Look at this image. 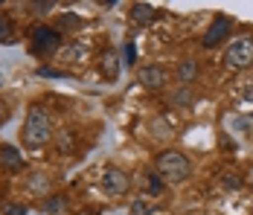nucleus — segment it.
Wrapping results in <instances>:
<instances>
[{"instance_id": "nucleus-3", "label": "nucleus", "mask_w": 253, "mask_h": 215, "mask_svg": "<svg viewBox=\"0 0 253 215\" xmlns=\"http://www.w3.org/2000/svg\"><path fill=\"white\" fill-rule=\"evenodd\" d=\"M61 49V32L55 26L47 24H35L29 29V52L38 58H50Z\"/></svg>"}, {"instance_id": "nucleus-27", "label": "nucleus", "mask_w": 253, "mask_h": 215, "mask_svg": "<svg viewBox=\"0 0 253 215\" xmlns=\"http://www.w3.org/2000/svg\"><path fill=\"white\" fill-rule=\"evenodd\" d=\"M245 102H248V105H253V85H248V87H245Z\"/></svg>"}, {"instance_id": "nucleus-6", "label": "nucleus", "mask_w": 253, "mask_h": 215, "mask_svg": "<svg viewBox=\"0 0 253 215\" xmlns=\"http://www.w3.org/2000/svg\"><path fill=\"white\" fill-rule=\"evenodd\" d=\"M230 26H233V21H230L227 15H215V18H212V24L207 26V32H204L201 44H204L207 49L218 47V44H221V41L230 35Z\"/></svg>"}, {"instance_id": "nucleus-10", "label": "nucleus", "mask_w": 253, "mask_h": 215, "mask_svg": "<svg viewBox=\"0 0 253 215\" xmlns=\"http://www.w3.org/2000/svg\"><path fill=\"white\" fill-rule=\"evenodd\" d=\"M195 90H192V85H177L175 90L169 93V105H175V108H192L195 105Z\"/></svg>"}, {"instance_id": "nucleus-2", "label": "nucleus", "mask_w": 253, "mask_h": 215, "mask_svg": "<svg viewBox=\"0 0 253 215\" xmlns=\"http://www.w3.org/2000/svg\"><path fill=\"white\" fill-rule=\"evenodd\" d=\"M154 169L163 177V183H180V180H186L192 174V160L183 151H163L157 157Z\"/></svg>"}, {"instance_id": "nucleus-16", "label": "nucleus", "mask_w": 253, "mask_h": 215, "mask_svg": "<svg viewBox=\"0 0 253 215\" xmlns=\"http://www.w3.org/2000/svg\"><path fill=\"white\" fill-rule=\"evenodd\" d=\"M64 207H67V198L64 195H47L44 198V213L58 215V213H64Z\"/></svg>"}, {"instance_id": "nucleus-12", "label": "nucleus", "mask_w": 253, "mask_h": 215, "mask_svg": "<svg viewBox=\"0 0 253 215\" xmlns=\"http://www.w3.org/2000/svg\"><path fill=\"white\" fill-rule=\"evenodd\" d=\"M195 76H198V64H195V58H183V61H177V85H192Z\"/></svg>"}, {"instance_id": "nucleus-23", "label": "nucleus", "mask_w": 253, "mask_h": 215, "mask_svg": "<svg viewBox=\"0 0 253 215\" xmlns=\"http://www.w3.org/2000/svg\"><path fill=\"white\" fill-rule=\"evenodd\" d=\"M134 61H137V47L126 44V64H134Z\"/></svg>"}, {"instance_id": "nucleus-24", "label": "nucleus", "mask_w": 253, "mask_h": 215, "mask_svg": "<svg viewBox=\"0 0 253 215\" xmlns=\"http://www.w3.org/2000/svg\"><path fill=\"white\" fill-rule=\"evenodd\" d=\"M224 183H227V186H233V189H236V186H242V177H239L236 172H227V177H224Z\"/></svg>"}, {"instance_id": "nucleus-26", "label": "nucleus", "mask_w": 253, "mask_h": 215, "mask_svg": "<svg viewBox=\"0 0 253 215\" xmlns=\"http://www.w3.org/2000/svg\"><path fill=\"white\" fill-rule=\"evenodd\" d=\"M6 120H9V108H6V102H0V125Z\"/></svg>"}, {"instance_id": "nucleus-22", "label": "nucleus", "mask_w": 253, "mask_h": 215, "mask_svg": "<svg viewBox=\"0 0 253 215\" xmlns=\"http://www.w3.org/2000/svg\"><path fill=\"white\" fill-rule=\"evenodd\" d=\"M131 213H134V215H149L152 210H149L143 201H134V204H131Z\"/></svg>"}, {"instance_id": "nucleus-18", "label": "nucleus", "mask_w": 253, "mask_h": 215, "mask_svg": "<svg viewBox=\"0 0 253 215\" xmlns=\"http://www.w3.org/2000/svg\"><path fill=\"white\" fill-rule=\"evenodd\" d=\"M15 35V26H12V18L9 15H0V44H9Z\"/></svg>"}, {"instance_id": "nucleus-4", "label": "nucleus", "mask_w": 253, "mask_h": 215, "mask_svg": "<svg viewBox=\"0 0 253 215\" xmlns=\"http://www.w3.org/2000/svg\"><path fill=\"white\" fill-rule=\"evenodd\" d=\"M224 64H227L230 70H245V67H251L253 64V38L251 35L230 41L227 52H224Z\"/></svg>"}, {"instance_id": "nucleus-8", "label": "nucleus", "mask_w": 253, "mask_h": 215, "mask_svg": "<svg viewBox=\"0 0 253 215\" xmlns=\"http://www.w3.org/2000/svg\"><path fill=\"white\" fill-rule=\"evenodd\" d=\"M0 166L6 169V172H21V169H24V154H21V148H15V145H9V143L0 145Z\"/></svg>"}, {"instance_id": "nucleus-28", "label": "nucleus", "mask_w": 253, "mask_h": 215, "mask_svg": "<svg viewBox=\"0 0 253 215\" xmlns=\"http://www.w3.org/2000/svg\"><path fill=\"white\" fill-rule=\"evenodd\" d=\"M0 85H3V76H0Z\"/></svg>"}, {"instance_id": "nucleus-15", "label": "nucleus", "mask_w": 253, "mask_h": 215, "mask_svg": "<svg viewBox=\"0 0 253 215\" xmlns=\"http://www.w3.org/2000/svg\"><path fill=\"white\" fill-rule=\"evenodd\" d=\"M84 55H87V47L79 44V41H70L67 47L61 49V58H64V61H82Z\"/></svg>"}, {"instance_id": "nucleus-21", "label": "nucleus", "mask_w": 253, "mask_h": 215, "mask_svg": "<svg viewBox=\"0 0 253 215\" xmlns=\"http://www.w3.org/2000/svg\"><path fill=\"white\" fill-rule=\"evenodd\" d=\"M52 6H55L52 0H47V3H29V9H32L35 15H47V12H50Z\"/></svg>"}, {"instance_id": "nucleus-11", "label": "nucleus", "mask_w": 253, "mask_h": 215, "mask_svg": "<svg viewBox=\"0 0 253 215\" xmlns=\"http://www.w3.org/2000/svg\"><path fill=\"white\" fill-rule=\"evenodd\" d=\"M154 18H157V12H154V6H149V3H134L131 6V24L149 26V24H154Z\"/></svg>"}, {"instance_id": "nucleus-19", "label": "nucleus", "mask_w": 253, "mask_h": 215, "mask_svg": "<svg viewBox=\"0 0 253 215\" xmlns=\"http://www.w3.org/2000/svg\"><path fill=\"white\" fill-rule=\"evenodd\" d=\"M0 213H3V215H26L29 210H26L24 204H15V201H3V204H0Z\"/></svg>"}, {"instance_id": "nucleus-20", "label": "nucleus", "mask_w": 253, "mask_h": 215, "mask_svg": "<svg viewBox=\"0 0 253 215\" xmlns=\"http://www.w3.org/2000/svg\"><path fill=\"white\" fill-rule=\"evenodd\" d=\"M146 183H149V192H152V195L163 192V186H166V183H163V177H160L157 172H146Z\"/></svg>"}, {"instance_id": "nucleus-1", "label": "nucleus", "mask_w": 253, "mask_h": 215, "mask_svg": "<svg viewBox=\"0 0 253 215\" xmlns=\"http://www.w3.org/2000/svg\"><path fill=\"white\" fill-rule=\"evenodd\" d=\"M21 137H24L26 148H44L52 140V120L41 105H29Z\"/></svg>"}, {"instance_id": "nucleus-14", "label": "nucleus", "mask_w": 253, "mask_h": 215, "mask_svg": "<svg viewBox=\"0 0 253 215\" xmlns=\"http://www.w3.org/2000/svg\"><path fill=\"white\" fill-rule=\"evenodd\" d=\"M26 186H29V192H35V195H47L50 192V177L44 172H32L26 177Z\"/></svg>"}, {"instance_id": "nucleus-7", "label": "nucleus", "mask_w": 253, "mask_h": 215, "mask_svg": "<svg viewBox=\"0 0 253 215\" xmlns=\"http://www.w3.org/2000/svg\"><path fill=\"white\" fill-rule=\"evenodd\" d=\"M137 82L146 90H160V87H166L169 73H166V67H160V64H146V67L137 70Z\"/></svg>"}, {"instance_id": "nucleus-5", "label": "nucleus", "mask_w": 253, "mask_h": 215, "mask_svg": "<svg viewBox=\"0 0 253 215\" xmlns=\"http://www.w3.org/2000/svg\"><path fill=\"white\" fill-rule=\"evenodd\" d=\"M128 189H131V177H128L123 169L108 166L102 172V192H105V195L120 198V195H128Z\"/></svg>"}, {"instance_id": "nucleus-9", "label": "nucleus", "mask_w": 253, "mask_h": 215, "mask_svg": "<svg viewBox=\"0 0 253 215\" xmlns=\"http://www.w3.org/2000/svg\"><path fill=\"white\" fill-rule=\"evenodd\" d=\"M99 73L108 79V82H117V79H120V55H117L114 49L102 52V58H99Z\"/></svg>"}, {"instance_id": "nucleus-25", "label": "nucleus", "mask_w": 253, "mask_h": 215, "mask_svg": "<svg viewBox=\"0 0 253 215\" xmlns=\"http://www.w3.org/2000/svg\"><path fill=\"white\" fill-rule=\"evenodd\" d=\"M38 76H47V79H58V76H64L61 70H52V67H38Z\"/></svg>"}, {"instance_id": "nucleus-13", "label": "nucleus", "mask_w": 253, "mask_h": 215, "mask_svg": "<svg viewBox=\"0 0 253 215\" xmlns=\"http://www.w3.org/2000/svg\"><path fill=\"white\" fill-rule=\"evenodd\" d=\"M73 148H76V134H73L70 128H61L58 137H55V151H58V154H70Z\"/></svg>"}, {"instance_id": "nucleus-17", "label": "nucleus", "mask_w": 253, "mask_h": 215, "mask_svg": "<svg viewBox=\"0 0 253 215\" xmlns=\"http://www.w3.org/2000/svg\"><path fill=\"white\" fill-rule=\"evenodd\" d=\"M55 29H58V32H67V35H70V32L82 29V18H79V15H61Z\"/></svg>"}]
</instances>
